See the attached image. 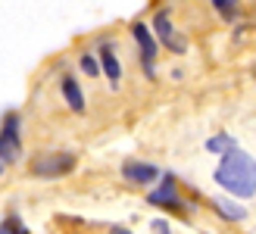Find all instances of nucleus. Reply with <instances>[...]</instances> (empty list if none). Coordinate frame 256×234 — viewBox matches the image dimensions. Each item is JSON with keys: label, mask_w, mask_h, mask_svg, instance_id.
Here are the masks:
<instances>
[{"label": "nucleus", "mask_w": 256, "mask_h": 234, "mask_svg": "<svg viewBox=\"0 0 256 234\" xmlns=\"http://www.w3.org/2000/svg\"><path fill=\"white\" fill-rule=\"evenodd\" d=\"M153 234H169V222H160L156 218V222H153Z\"/></svg>", "instance_id": "14"}, {"label": "nucleus", "mask_w": 256, "mask_h": 234, "mask_svg": "<svg viewBox=\"0 0 256 234\" xmlns=\"http://www.w3.org/2000/svg\"><path fill=\"white\" fill-rule=\"evenodd\" d=\"M212 178H216V184L225 188L232 197L250 200L253 194H256V160H253L247 150L234 147V150H228L222 160H219Z\"/></svg>", "instance_id": "1"}, {"label": "nucleus", "mask_w": 256, "mask_h": 234, "mask_svg": "<svg viewBox=\"0 0 256 234\" xmlns=\"http://www.w3.org/2000/svg\"><path fill=\"white\" fill-rule=\"evenodd\" d=\"M153 28H156V32H153V34H156V41H160V44H166V47L172 50V54H184V50H188V41L175 34L172 22H169V12H166V10L153 16Z\"/></svg>", "instance_id": "5"}, {"label": "nucleus", "mask_w": 256, "mask_h": 234, "mask_svg": "<svg viewBox=\"0 0 256 234\" xmlns=\"http://www.w3.org/2000/svg\"><path fill=\"white\" fill-rule=\"evenodd\" d=\"M216 206L222 210V216H228V218H234V222H240L247 212H244V206H234L232 200H216Z\"/></svg>", "instance_id": "11"}, {"label": "nucleus", "mask_w": 256, "mask_h": 234, "mask_svg": "<svg viewBox=\"0 0 256 234\" xmlns=\"http://www.w3.org/2000/svg\"><path fill=\"white\" fill-rule=\"evenodd\" d=\"M132 38L140 47V62H144V72L153 75V62H156V34H153L144 22H134L132 25Z\"/></svg>", "instance_id": "4"}, {"label": "nucleus", "mask_w": 256, "mask_h": 234, "mask_svg": "<svg viewBox=\"0 0 256 234\" xmlns=\"http://www.w3.org/2000/svg\"><path fill=\"white\" fill-rule=\"evenodd\" d=\"M122 175H125V181H132V184H153V181L160 178V168L150 166V162H140V160H125Z\"/></svg>", "instance_id": "6"}, {"label": "nucleus", "mask_w": 256, "mask_h": 234, "mask_svg": "<svg viewBox=\"0 0 256 234\" xmlns=\"http://www.w3.org/2000/svg\"><path fill=\"white\" fill-rule=\"evenodd\" d=\"M97 60H100V72H104V75L110 78V84H112V88H119V78H122V62H119V56H116V47H112V41H104V44H100Z\"/></svg>", "instance_id": "7"}, {"label": "nucleus", "mask_w": 256, "mask_h": 234, "mask_svg": "<svg viewBox=\"0 0 256 234\" xmlns=\"http://www.w3.org/2000/svg\"><path fill=\"white\" fill-rule=\"evenodd\" d=\"M112 234H128V231H125V228H116V231H112Z\"/></svg>", "instance_id": "15"}, {"label": "nucleus", "mask_w": 256, "mask_h": 234, "mask_svg": "<svg viewBox=\"0 0 256 234\" xmlns=\"http://www.w3.org/2000/svg\"><path fill=\"white\" fill-rule=\"evenodd\" d=\"M0 172H4V166H0Z\"/></svg>", "instance_id": "16"}, {"label": "nucleus", "mask_w": 256, "mask_h": 234, "mask_svg": "<svg viewBox=\"0 0 256 234\" xmlns=\"http://www.w3.org/2000/svg\"><path fill=\"white\" fill-rule=\"evenodd\" d=\"M78 66H82L88 75H91V78H97V75H100V62H97V56H94V54H82Z\"/></svg>", "instance_id": "12"}, {"label": "nucleus", "mask_w": 256, "mask_h": 234, "mask_svg": "<svg viewBox=\"0 0 256 234\" xmlns=\"http://www.w3.org/2000/svg\"><path fill=\"white\" fill-rule=\"evenodd\" d=\"M150 203H160V206H178V190H175V178L172 175H162L160 188L150 190Z\"/></svg>", "instance_id": "8"}, {"label": "nucleus", "mask_w": 256, "mask_h": 234, "mask_svg": "<svg viewBox=\"0 0 256 234\" xmlns=\"http://www.w3.org/2000/svg\"><path fill=\"white\" fill-rule=\"evenodd\" d=\"M19 116L10 112L4 119V132H0V160L4 162H16L19 160Z\"/></svg>", "instance_id": "3"}, {"label": "nucleus", "mask_w": 256, "mask_h": 234, "mask_svg": "<svg viewBox=\"0 0 256 234\" xmlns=\"http://www.w3.org/2000/svg\"><path fill=\"white\" fill-rule=\"evenodd\" d=\"M212 6L222 12V16H228V19H234L238 16V4H228V0H212Z\"/></svg>", "instance_id": "13"}, {"label": "nucleus", "mask_w": 256, "mask_h": 234, "mask_svg": "<svg viewBox=\"0 0 256 234\" xmlns=\"http://www.w3.org/2000/svg\"><path fill=\"white\" fill-rule=\"evenodd\" d=\"M62 97H66V103H69V110H75V112H84V94H82V88H78V82H75L72 75H66L62 78Z\"/></svg>", "instance_id": "9"}, {"label": "nucleus", "mask_w": 256, "mask_h": 234, "mask_svg": "<svg viewBox=\"0 0 256 234\" xmlns=\"http://www.w3.org/2000/svg\"><path fill=\"white\" fill-rule=\"evenodd\" d=\"M234 147H238V140H234L232 134H225V132L206 140V150H210V153H222V156H225L228 150H234Z\"/></svg>", "instance_id": "10"}, {"label": "nucleus", "mask_w": 256, "mask_h": 234, "mask_svg": "<svg viewBox=\"0 0 256 234\" xmlns=\"http://www.w3.org/2000/svg\"><path fill=\"white\" fill-rule=\"evenodd\" d=\"M75 168V156L72 153H44L32 160V175L38 178H60Z\"/></svg>", "instance_id": "2"}]
</instances>
